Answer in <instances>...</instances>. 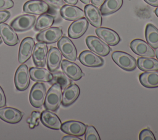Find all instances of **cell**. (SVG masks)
<instances>
[{"mask_svg": "<svg viewBox=\"0 0 158 140\" xmlns=\"http://www.w3.org/2000/svg\"><path fill=\"white\" fill-rule=\"evenodd\" d=\"M62 88L59 83H54L47 92L44 99V107L54 112L58 109L62 101Z\"/></svg>", "mask_w": 158, "mask_h": 140, "instance_id": "obj_1", "label": "cell"}, {"mask_svg": "<svg viewBox=\"0 0 158 140\" xmlns=\"http://www.w3.org/2000/svg\"><path fill=\"white\" fill-rule=\"evenodd\" d=\"M114 62L121 68L126 71L135 70L137 65L136 59L129 54L123 51H115L112 54Z\"/></svg>", "mask_w": 158, "mask_h": 140, "instance_id": "obj_2", "label": "cell"}, {"mask_svg": "<svg viewBox=\"0 0 158 140\" xmlns=\"http://www.w3.org/2000/svg\"><path fill=\"white\" fill-rule=\"evenodd\" d=\"M86 43L92 52L100 56H106L111 51L107 44L94 36H88L86 38Z\"/></svg>", "mask_w": 158, "mask_h": 140, "instance_id": "obj_3", "label": "cell"}, {"mask_svg": "<svg viewBox=\"0 0 158 140\" xmlns=\"http://www.w3.org/2000/svg\"><path fill=\"white\" fill-rule=\"evenodd\" d=\"M46 94V90L44 84L40 82L35 83L30 93L29 99L31 104L36 108L41 107L44 102Z\"/></svg>", "mask_w": 158, "mask_h": 140, "instance_id": "obj_4", "label": "cell"}, {"mask_svg": "<svg viewBox=\"0 0 158 140\" xmlns=\"http://www.w3.org/2000/svg\"><path fill=\"white\" fill-rule=\"evenodd\" d=\"M35 15L24 14L14 19L10 23V27L17 31H25L31 28L36 22Z\"/></svg>", "mask_w": 158, "mask_h": 140, "instance_id": "obj_5", "label": "cell"}, {"mask_svg": "<svg viewBox=\"0 0 158 140\" xmlns=\"http://www.w3.org/2000/svg\"><path fill=\"white\" fill-rule=\"evenodd\" d=\"M57 46L62 54L68 60L74 62L77 59V51L73 42L67 37H61Z\"/></svg>", "mask_w": 158, "mask_h": 140, "instance_id": "obj_6", "label": "cell"}, {"mask_svg": "<svg viewBox=\"0 0 158 140\" xmlns=\"http://www.w3.org/2000/svg\"><path fill=\"white\" fill-rule=\"evenodd\" d=\"M14 83L19 91L27 89L30 83V73L27 65L22 64L18 67L14 76Z\"/></svg>", "mask_w": 158, "mask_h": 140, "instance_id": "obj_7", "label": "cell"}, {"mask_svg": "<svg viewBox=\"0 0 158 140\" xmlns=\"http://www.w3.org/2000/svg\"><path fill=\"white\" fill-rule=\"evenodd\" d=\"M63 35L62 30L59 27H49L38 33L36 40L46 44H52L58 41Z\"/></svg>", "mask_w": 158, "mask_h": 140, "instance_id": "obj_8", "label": "cell"}, {"mask_svg": "<svg viewBox=\"0 0 158 140\" xmlns=\"http://www.w3.org/2000/svg\"><path fill=\"white\" fill-rule=\"evenodd\" d=\"M131 50L137 55L144 57H154L155 52L152 47L141 39H133L130 44Z\"/></svg>", "mask_w": 158, "mask_h": 140, "instance_id": "obj_9", "label": "cell"}, {"mask_svg": "<svg viewBox=\"0 0 158 140\" xmlns=\"http://www.w3.org/2000/svg\"><path fill=\"white\" fill-rule=\"evenodd\" d=\"M23 10L28 14L41 15L49 11V6L44 1L30 0L24 4Z\"/></svg>", "mask_w": 158, "mask_h": 140, "instance_id": "obj_10", "label": "cell"}, {"mask_svg": "<svg viewBox=\"0 0 158 140\" xmlns=\"http://www.w3.org/2000/svg\"><path fill=\"white\" fill-rule=\"evenodd\" d=\"M88 25V21L85 17L75 20L68 29L69 36L73 39L80 38L86 31Z\"/></svg>", "mask_w": 158, "mask_h": 140, "instance_id": "obj_11", "label": "cell"}, {"mask_svg": "<svg viewBox=\"0 0 158 140\" xmlns=\"http://www.w3.org/2000/svg\"><path fill=\"white\" fill-rule=\"evenodd\" d=\"M60 129L66 134L78 137L81 136L85 134L86 126L81 121L70 120L63 123L61 125Z\"/></svg>", "mask_w": 158, "mask_h": 140, "instance_id": "obj_12", "label": "cell"}, {"mask_svg": "<svg viewBox=\"0 0 158 140\" xmlns=\"http://www.w3.org/2000/svg\"><path fill=\"white\" fill-rule=\"evenodd\" d=\"M33 60L35 64L39 67H44L46 65L48 56V46L46 43L39 42L33 48Z\"/></svg>", "mask_w": 158, "mask_h": 140, "instance_id": "obj_13", "label": "cell"}, {"mask_svg": "<svg viewBox=\"0 0 158 140\" xmlns=\"http://www.w3.org/2000/svg\"><path fill=\"white\" fill-rule=\"evenodd\" d=\"M34 46L35 41L32 38L26 37L22 40L19 51V62L20 63H25L31 57Z\"/></svg>", "mask_w": 158, "mask_h": 140, "instance_id": "obj_14", "label": "cell"}, {"mask_svg": "<svg viewBox=\"0 0 158 140\" xmlns=\"http://www.w3.org/2000/svg\"><path fill=\"white\" fill-rule=\"evenodd\" d=\"M95 32L101 40L110 46L117 45L120 41L118 33L114 30L106 27H98Z\"/></svg>", "mask_w": 158, "mask_h": 140, "instance_id": "obj_15", "label": "cell"}, {"mask_svg": "<svg viewBox=\"0 0 158 140\" xmlns=\"http://www.w3.org/2000/svg\"><path fill=\"white\" fill-rule=\"evenodd\" d=\"M78 59L83 65L89 67H98L104 64V60L91 51H83L80 53Z\"/></svg>", "mask_w": 158, "mask_h": 140, "instance_id": "obj_16", "label": "cell"}, {"mask_svg": "<svg viewBox=\"0 0 158 140\" xmlns=\"http://www.w3.org/2000/svg\"><path fill=\"white\" fill-rule=\"evenodd\" d=\"M86 19L94 27H100L102 25V16L100 10L93 4H86L84 8Z\"/></svg>", "mask_w": 158, "mask_h": 140, "instance_id": "obj_17", "label": "cell"}, {"mask_svg": "<svg viewBox=\"0 0 158 140\" xmlns=\"http://www.w3.org/2000/svg\"><path fill=\"white\" fill-rule=\"evenodd\" d=\"M80 93L79 86L76 84H70L66 87L62 94V104L67 107L73 104L78 97Z\"/></svg>", "mask_w": 158, "mask_h": 140, "instance_id": "obj_18", "label": "cell"}, {"mask_svg": "<svg viewBox=\"0 0 158 140\" xmlns=\"http://www.w3.org/2000/svg\"><path fill=\"white\" fill-rule=\"evenodd\" d=\"M61 68L64 73L72 80H78L83 76L80 67L77 64L67 60H62Z\"/></svg>", "mask_w": 158, "mask_h": 140, "instance_id": "obj_19", "label": "cell"}, {"mask_svg": "<svg viewBox=\"0 0 158 140\" xmlns=\"http://www.w3.org/2000/svg\"><path fill=\"white\" fill-rule=\"evenodd\" d=\"M23 113L18 109L13 107H6L0 108V118L9 123H17L19 122Z\"/></svg>", "mask_w": 158, "mask_h": 140, "instance_id": "obj_20", "label": "cell"}, {"mask_svg": "<svg viewBox=\"0 0 158 140\" xmlns=\"http://www.w3.org/2000/svg\"><path fill=\"white\" fill-rule=\"evenodd\" d=\"M60 15L67 20L73 21L84 17L85 13L81 9L73 5H64L60 10Z\"/></svg>", "mask_w": 158, "mask_h": 140, "instance_id": "obj_21", "label": "cell"}, {"mask_svg": "<svg viewBox=\"0 0 158 140\" xmlns=\"http://www.w3.org/2000/svg\"><path fill=\"white\" fill-rule=\"evenodd\" d=\"M0 35L4 43L10 46L16 45L19 40L17 35L8 24L2 23L0 24Z\"/></svg>", "mask_w": 158, "mask_h": 140, "instance_id": "obj_22", "label": "cell"}, {"mask_svg": "<svg viewBox=\"0 0 158 140\" xmlns=\"http://www.w3.org/2000/svg\"><path fill=\"white\" fill-rule=\"evenodd\" d=\"M41 123L49 128L53 130L60 129L62 123L59 117L50 110H44L40 115Z\"/></svg>", "mask_w": 158, "mask_h": 140, "instance_id": "obj_23", "label": "cell"}, {"mask_svg": "<svg viewBox=\"0 0 158 140\" xmlns=\"http://www.w3.org/2000/svg\"><path fill=\"white\" fill-rule=\"evenodd\" d=\"M47 65L50 72H54L57 70L62 61V53L56 47H51L48 52Z\"/></svg>", "mask_w": 158, "mask_h": 140, "instance_id": "obj_24", "label": "cell"}, {"mask_svg": "<svg viewBox=\"0 0 158 140\" xmlns=\"http://www.w3.org/2000/svg\"><path fill=\"white\" fill-rule=\"evenodd\" d=\"M30 76L32 80L38 82H50L53 78L52 73L50 71L39 67H31Z\"/></svg>", "mask_w": 158, "mask_h": 140, "instance_id": "obj_25", "label": "cell"}, {"mask_svg": "<svg viewBox=\"0 0 158 140\" xmlns=\"http://www.w3.org/2000/svg\"><path fill=\"white\" fill-rule=\"evenodd\" d=\"M139 80L141 84L146 88H158V72H145L139 75Z\"/></svg>", "mask_w": 158, "mask_h": 140, "instance_id": "obj_26", "label": "cell"}, {"mask_svg": "<svg viewBox=\"0 0 158 140\" xmlns=\"http://www.w3.org/2000/svg\"><path fill=\"white\" fill-rule=\"evenodd\" d=\"M136 62L137 66L142 71H158V60L153 57H139Z\"/></svg>", "mask_w": 158, "mask_h": 140, "instance_id": "obj_27", "label": "cell"}, {"mask_svg": "<svg viewBox=\"0 0 158 140\" xmlns=\"http://www.w3.org/2000/svg\"><path fill=\"white\" fill-rule=\"evenodd\" d=\"M123 4V0H105L100 7L102 15H106L117 11Z\"/></svg>", "mask_w": 158, "mask_h": 140, "instance_id": "obj_28", "label": "cell"}, {"mask_svg": "<svg viewBox=\"0 0 158 140\" xmlns=\"http://www.w3.org/2000/svg\"><path fill=\"white\" fill-rule=\"evenodd\" d=\"M145 37L147 43L152 48H158V29L154 25L148 23L146 25Z\"/></svg>", "mask_w": 158, "mask_h": 140, "instance_id": "obj_29", "label": "cell"}, {"mask_svg": "<svg viewBox=\"0 0 158 140\" xmlns=\"http://www.w3.org/2000/svg\"><path fill=\"white\" fill-rule=\"evenodd\" d=\"M54 22V18L53 16L43 14L40 15L36 20L35 30L36 31H43L51 27Z\"/></svg>", "mask_w": 158, "mask_h": 140, "instance_id": "obj_30", "label": "cell"}, {"mask_svg": "<svg viewBox=\"0 0 158 140\" xmlns=\"http://www.w3.org/2000/svg\"><path fill=\"white\" fill-rule=\"evenodd\" d=\"M52 80L49 83L51 84L59 83L62 89H64L72 83L70 78H69L64 73L61 72H54L52 73Z\"/></svg>", "mask_w": 158, "mask_h": 140, "instance_id": "obj_31", "label": "cell"}, {"mask_svg": "<svg viewBox=\"0 0 158 140\" xmlns=\"http://www.w3.org/2000/svg\"><path fill=\"white\" fill-rule=\"evenodd\" d=\"M85 140H100V136L96 130V128L93 126H86V129L85 131Z\"/></svg>", "mask_w": 158, "mask_h": 140, "instance_id": "obj_32", "label": "cell"}, {"mask_svg": "<svg viewBox=\"0 0 158 140\" xmlns=\"http://www.w3.org/2000/svg\"><path fill=\"white\" fill-rule=\"evenodd\" d=\"M40 113L38 111H33L31 116L27 120V123L29 124V127L30 128H34L35 126L39 125V122L38 121V119L40 118Z\"/></svg>", "mask_w": 158, "mask_h": 140, "instance_id": "obj_33", "label": "cell"}, {"mask_svg": "<svg viewBox=\"0 0 158 140\" xmlns=\"http://www.w3.org/2000/svg\"><path fill=\"white\" fill-rule=\"evenodd\" d=\"M139 140H155V136L152 132L149 129L143 130L139 135Z\"/></svg>", "mask_w": 158, "mask_h": 140, "instance_id": "obj_34", "label": "cell"}, {"mask_svg": "<svg viewBox=\"0 0 158 140\" xmlns=\"http://www.w3.org/2000/svg\"><path fill=\"white\" fill-rule=\"evenodd\" d=\"M14 6L12 0H0V10L12 8Z\"/></svg>", "mask_w": 158, "mask_h": 140, "instance_id": "obj_35", "label": "cell"}, {"mask_svg": "<svg viewBox=\"0 0 158 140\" xmlns=\"http://www.w3.org/2000/svg\"><path fill=\"white\" fill-rule=\"evenodd\" d=\"M48 4L56 8L62 7L64 4V0H45Z\"/></svg>", "mask_w": 158, "mask_h": 140, "instance_id": "obj_36", "label": "cell"}, {"mask_svg": "<svg viewBox=\"0 0 158 140\" xmlns=\"http://www.w3.org/2000/svg\"><path fill=\"white\" fill-rule=\"evenodd\" d=\"M10 16V14L7 10H0V24L6 22Z\"/></svg>", "mask_w": 158, "mask_h": 140, "instance_id": "obj_37", "label": "cell"}, {"mask_svg": "<svg viewBox=\"0 0 158 140\" xmlns=\"http://www.w3.org/2000/svg\"><path fill=\"white\" fill-rule=\"evenodd\" d=\"M6 105V99L4 91L0 86V108L5 107Z\"/></svg>", "mask_w": 158, "mask_h": 140, "instance_id": "obj_38", "label": "cell"}, {"mask_svg": "<svg viewBox=\"0 0 158 140\" xmlns=\"http://www.w3.org/2000/svg\"><path fill=\"white\" fill-rule=\"evenodd\" d=\"M62 140H81V139L80 138H78V136L69 134V136H64L62 138Z\"/></svg>", "mask_w": 158, "mask_h": 140, "instance_id": "obj_39", "label": "cell"}, {"mask_svg": "<svg viewBox=\"0 0 158 140\" xmlns=\"http://www.w3.org/2000/svg\"><path fill=\"white\" fill-rule=\"evenodd\" d=\"M146 3L148 4L157 7L158 6V0H144Z\"/></svg>", "mask_w": 158, "mask_h": 140, "instance_id": "obj_40", "label": "cell"}, {"mask_svg": "<svg viewBox=\"0 0 158 140\" xmlns=\"http://www.w3.org/2000/svg\"><path fill=\"white\" fill-rule=\"evenodd\" d=\"M105 0H90L91 3L96 7L101 6Z\"/></svg>", "mask_w": 158, "mask_h": 140, "instance_id": "obj_41", "label": "cell"}, {"mask_svg": "<svg viewBox=\"0 0 158 140\" xmlns=\"http://www.w3.org/2000/svg\"><path fill=\"white\" fill-rule=\"evenodd\" d=\"M65 2H66L67 4L70 5H75L78 0H64Z\"/></svg>", "mask_w": 158, "mask_h": 140, "instance_id": "obj_42", "label": "cell"}, {"mask_svg": "<svg viewBox=\"0 0 158 140\" xmlns=\"http://www.w3.org/2000/svg\"><path fill=\"white\" fill-rule=\"evenodd\" d=\"M83 3L85 4H88L90 2V0H80Z\"/></svg>", "mask_w": 158, "mask_h": 140, "instance_id": "obj_43", "label": "cell"}, {"mask_svg": "<svg viewBox=\"0 0 158 140\" xmlns=\"http://www.w3.org/2000/svg\"><path fill=\"white\" fill-rule=\"evenodd\" d=\"M154 52H155V56H156V58L158 60V48L156 49V51H154Z\"/></svg>", "mask_w": 158, "mask_h": 140, "instance_id": "obj_44", "label": "cell"}, {"mask_svg": "<svg viewBox=\"0 0 158 140\" xmlns=\"http://www.w3.org/2000/svg\"><path fill=\"white\" fill-rule=\"evenodd\" d=\"M155 14H156V15L158 17V7H157V9L155 10Z\"/></svg>", "mask_w": 158, "mask_h": 140, "instance_id": "obj_45", "label": "cell"}, {"mask_svg": "<svg viewBox=\"0 0 158 140\" xmlns=\"http://www.w3.org/2000/svg\"><path fill=\"white\" fill-rule=\"evenodd\" d=\"M1 43H2V39H1V38L0 37V44H1Z\"/></svg>", "mask_w": 158, "mask_h": 140, "instance_id": "obj_46", "label": "cell"}]
</instances>
